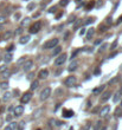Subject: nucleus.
I'll return each mask as SVG.
<instances>
[{"label":"nucleus","instance_id":"nucleus-1","mask_svg":"<svg viewBox=\"0 0 122 130\" xmlns=\"http://www.w3.org/2000/svg\"><path fill=\"white\" fill-rule=\"evenodd\" d=\"M58 44H59V39L58 38H52V39H49L48 42H45L43 44V49L44 50H50V49L56 47Z\"/></svg>","mask_w":122,"mask_h":130},{"label":"nucleus","instance_id":"nucleus-25","mask_svg":"<svg viewBox=\"0 0 122 130\" xmlns=\"http://www.w3.org/2000/svg\"><path fill=\"white\" fill-rule=\"evenodd\" d=\"M69 3H70V0H61V1H59V5L63 6V7H65V6L69 5Z\"/></svg>","mask_w":122,"mask_h":130},{"label":"nucleus","instance_id":"nucleus-54","mask_svg":"<svg viewBox=\"0 0 122 130\" xmlns=\"http://www.w3.org/2000/svg\"><path fill=\"white\" fill-rule=\"evenodd\" d=\"M19 18H20V14H19V13H17V14L14 16V19H19Z\"/></svg>","mask_w":122,"mask_h":130},{"label":"nucleus","instance_id":"nucleus-45","mask_svg":"<svg viewBox=\"0 0 122 130\" xmlns=\"http://www.w3.org/2000/svg\"><path fill=\"white\" fill-rule=\"evenodd\" d=\"M13 49H14V45H11V46H9V49H7V53H11V52L13 51Z\"/></svg>","mask_w":122,"mask_h":130},{"label":"nucleus","instance_id":"nucleus-10","mask_svg":"<svg viewBox=\"0 0 122 130\" xmlns=\"http://www.w3.org/2000/svg\"><path fill=\"white\" fill-rule=\"evenodd\" d=\"M110 96H111L110 91H105V92H103L102 96H101V98H100V103H105V102L110 98Z\"/></svg>","mask_w":122,"mask_h":130},{"label":"nucleus","instance_id":"nucleus-36","mask_svg":"<svg viewBox=\"0 0 122 130\" xmlns=\"http://www.w3.org/2000/svg\"><path fill=\"white\" fill-rule=\"evenodd\" d=\"M118 79H120V77H114L113 79H110V80H109V84H110V85H111V84H115Z\"/></svg>","mask_w":122,"mask_h":130},{"label":"nucleus","instance_id":"nucleus-37","mask_svg":"<svg viewBox=\"0 0 122 130\" xmlns=\"http://www.w3.org/2000/svg\"><path fill=\"white\" fill-rule=\"evenodd\" d=\"M121 112H122V109H121V108H117L116 111H115V116H116V117L121 116Z\"/></svg>","mask_w":122,"mask_h":130},{"label":"nucleus","instance_id":"nucleus-58","mask_svg":"<svg viewBox=\"0 0 122 130\" xmlns=\"http://www.w3.org/2000/svg\"><path fill=\"white\" fill-rule=\"evenodd\" d=\"M117 23H118V24H120V23H122V16H121V17L118 18V20H117Z\"/></svg>","mask_w":122,"mask_h":130},{"label":"nucleus","instance_id":"nucleus-33","mask_svg":"<svg viewBox=\"0 0 122 130\" xmlns=\"http://www.w3.org/2000/svg\"><path fill=\"white\" fill-rule=\"evenodd\" d=\"M6 17L5 16H0V25H3V24H5L6 23Z\"/></svg>","mask_w":122,"mask_h":130},{"label":"nucleus","instance_id":"nucleus-59","mask_svg":"<svg viewBox=\"0 0 122 130\" xmlns=\"http://www.w3.org/2000/svg\"><path fill=\"white\" fill-rule=\"evenodd\" d=\"M120 108L122 109V101H121V103H120Z\"/></svg>","mask_w":122,"mask_h":130},{"label":"nucleus","instance_id":"nucleus-23","mask_svg":"<svg viewBox=\"0 0 122 130\" xmlns=\"http://www.w3.org/2000/svg\"><path fill=\"white\" fill-rule=\"evenodd\" d=\"M29 24H30V18H25V19H23V20H22L20 26H22V27H24V26H27Z\"/></svg>","mask_w":122,"mask_h":130},{"label":"nucleus","instance_id":"nucleus-44","mask_svg":"<svg viewBox=\"0 0 122 130\" xmlns=\"http://www.w3.org/2000/svg\"><path fill=\"white\" fill-rule=\"evenodd\" d=\"M111 20H113V19H111V17H108V18L105 19V24H107V25L111 24Z\"/></svg>","mask_w":122,"mask_h":130},{"label":"nucleus","instance_id":"nucleus-30","mask_svg":"<svg viewBox=\"0 0 122 130\" xmlns=\"http://www.w3.org/2000/svg\"><path fill=\"white\" fill-rule=\"evenodd\" d=\"M26 60H27V59H26V57H22V58L17 62V64H18V65H22V64H24Z\"/></svg>","mask_w":122,"mask_h":130},{"label":"nucleus","instance_id":"nucleus-35","mask_svg":"<svg viewBox=\"0 0 122 130\" xmlns=\"http://www.w3.org/2000/svg\"><path fill=\"white\" fill-rule=\"evenodd\" d=\"M117 43H118V42H117V39H115V40H114V43H113V44H111V46H110V50H115V49H116V46H117Z\"/></svg>","mask_w":122,"mask_h":130},{"label":"nucleus","instance_id":"nucleus-16","mask_svg":"<svg viewBox=\"0 0 122 130\" xmlns=\"http://www.w3.org/2000/svg\"><path fill=\"white\" fill-rule=\"evenodd\" d=\"M53 49H55V50L52 51V57H56V56H58V55L62 52V47L58 46V45H57L56 47H53Z\"/></svg>","mask_w":122,"mask_h":130},{"label":"nucleus","instance_id":"nucleus-2","mask_svg":"<svg viewBox=\"0 0 122 130\" xmlns=\"http://www.w3.org/2000/svg\"><path fill=\"white\" fill-rule=\"evenodd\" d=\"M76 83H77V78H76L75 76H69V77H66L65 80H64V84H65V86H68V88L75 86Z\"/></svg>","mask_w":122,"mask_h":130},{"label":"nucleus","instance_id":"nucleus-47","mask_svg":"<svg viewBox=\"0 0 122 130\" xmlns=\"http://www.w3.org/2000/svg\"><path fill=\"white\" fill-rule=\"evenodd\" d=\"M62 16H63V11H62V12H59V13H57V14H56V19H57V20H58V19H59V18H61V17H62Z\"/></svg>","mask_w":122,"mask_h":130},{"label":"nucleus","instance_id":"nucleus-18","mask_svg":"<svg viewBox=\"0 0 122 130\" xmlns=\"http://www.w3.org/2000/svg\"><path fill=\"white\" fill-rule=\"evenodd\" d=\"M12 97H13V96H12V93H11V92H5V93H4V96H3V101H4V102H9Z\"/></svg>","mask_w":122,"mask_h":130},{"label":"nucleus","instance_id":"nucleus-57","mask_svg":"<svg viewBox=\"0 0 122 130\" xmlns=\"http://www.w3.org/2000/svg\"><path fill=\"white\" fill-rule=\"evenodd\" d=\"M98 109H100V108H95V109L92 110V112H94V113H95V112H97V111H98Z\"/></svg>","mask_w":122,"mask_h":130},{"label":"nucleus","instance_id":"nucleus-39","mask_svg":"<svg viewBox=\"0 0 122 130\" xmlns=\"http://www.w3.org/2000/svg\"><path fill=\"white\" fill-rule=\"evenodd\" d=\"M25 126V122H20V123H18V128L17 129H19V130H23V128Z\"/></svg>","mask_w":122,"mask_h":130},{"label":"nucleus","instance_id":"nucleus-6","mask_svg":"<svg viewBox=\"0 0 122 130\" xmlns=\"http://www.w3.org/2000/svg\"><path fill=\"white\" fill-rule=\"evenodd\" d=\"M31 98H32V93H31V92H25V93L22 96L20 102H22V104H26V103H29V102L31 101Z\"/></svg>","mask_w":122,"mask_h":130},{"label":"nucleus","instance_id":"nucleus-12","mask_svg":"<svg viewBox=\"0 0 122 130\" xmlns=\"http://www.w3.org/2000/svg\"><path fill=\"white\" fill-rule=\"evenodd\" d=\"M24 112V106L23 105H18L14 108V116H22Z\"/></svg>","mask_w":122,"mask_h":130},{"label":"nucleus","instance_id":"nucleus-40","mask_svg":"<svg viewBox=\"0 0 122 130\" xmlns=\"http://www.w3.org/2000/svg\"><path fill=\"white\" fill-rule=\"evenodd\" d=\"M9 67L6 66V65H3V66H0V73H1V72H4V71H6Z\"/></svg>","mask_w":122,"mask_h":130},{"label":"nucleus","instance_id":"nucleus-8","mask_svg":"<svg viewBox=\"0 0 122 130\" xmlns=\"http://www.w3.org/2000/svg\"><path fill=\"white\" fill-rule=\"evenodd\" d=\"M43 113H44V108H38L37 110L33 111V113H32V119H38V118H40Z\"/></svg>","mask_w":122,"mask_h":130},{"label":"nucleus","instance_id":"nucleus-9","mask_svg":"<svg viewBox=\"0 0 122 130\" xmlns=\"http://www.w3.org/2000/svg\"><path fill=\"white\" fill-rule=\"evenodd\" d=\"M32 67H33V62H32V60H26V62L23 64V70H24L25 72L31 71Z\"/></svg>","mask_w":122,"mask_h":130},{"label":"nucleus","instance_id":"nucleus-17","mask_svg":"<svg viewBox=\"0 0 122 130\" xmlns=\"http://www.w3.org/2000/svg\"><path fill=\"white\" fill-rule=\"evenodd\" d=\"M104 88H105V85H101V86H98V88H96V89H94L92 90V93L94 95H97V93H101L103 90H104Z\"/></svg>","mask_w":122,"mask_h":130},{"label":"nucleus","instance_id":"nucleus-7","mask_svg":"<svg viewBox=\"0 0 122 130\" xmlns=\"http://www.w3.org/2000/svg\"><path fill=\"white\" fill-rule=\"evenodd\" d=\"M109 111H110V106H109V105H104L103 108H101V109H100L98 115H100V117L104 118V117H105V116L109 113Z\"/></svg>","mask_w":122,"mask_h":130},{"label":"nucleus","instance_id":"nucleus-55","mask_svg":"<svg viewBox=\"0 0 122 130\" xmlns=\"http://www.w3.org/2000/svg\"><path fill=\"white\" fill-rule=\"evenodd\" d=\"M100 72H101V71H100V69H97V70H95V72H94V73H95V75H98Z\"/></svg>","mask_w":122,"mask_h":130},{"label":"nucleus","instance_id":"nucleus-13","mask_svg":"<svg viewBox=\"0 0 122 130\" xmlns=\"http://www.w3.org/2000/svg\"><path fill=\"white\" fill-rule=\"evenodd\" d=\"M77 67H78V62H76V60H74L70 65H69V67H68V70L70 71V72H72V71H76L77 70Z\"/></svg>","mask_w":122,"mask_h":130},{"label":"nucleus","instance_id":"nucleus-38","mask_svg":"<svg viewBox=\"0 0 122 130\" xmlns=\"http://www.w3.org/2000/svg\"><path fill=\"white\" fill-rule=\"evenodd\" d=\"M92 23H94V18H88L84 24H85V25H89V24H92Z\"/></svg>","mask_w":122,"mask_h":130},{"label":"nucleus","instance_id":"nucleus-4","mask_svg":"<svg viewBox=\"0 0 122 130\" xmlns=\"http://www.w3.org/2000/svg\"><path fill=\"white\" fill-rule=\"evenodd\" d=\"M40 29H42V21H36L31 27H30V33L31 34H36V33H38L39 31H40Z\"/></svg>","mask_w":122,"mask_h":130},{"label":"nucleus","instance_id":"nucleus-60","mask_svg":"<svg viewBox=\"0 0 122 130\" xmlns=\"http://www.w3.org/2000/svg\"><path fill=\"white\" fill-rule=\"evenodd\" d=\"M75 1H76V3H79V1H81V0H75Z\"/></svg>","mask_w":122,"mask_h":130},{"label":"nucleus","instance_id":"nucleus-31","mask_svg":"<svg viewBox=\"0 0 122 130\" xmlns=\"http://www.w3.org/2000/svg\"><path fill=\"white\" fill-rule=\"evenodd\" d=\"M82 50H83V51H85V52H89V53H90V52H92V51H94V47L85 46V47H84V49H82Z\"/></svg>","mask_w":122,"mask_h":130},{"label":"nucleus","instance_id":"nucleus-43","mask_svg":"<svg viewBox=\"0 0 122 130\" xmlns=\"http://www.w3.org/2000/svg\"><path fill=\"white\" fill-rule=\"evenodd\" d=\"M55 93H56V96H59L61 93H63V89H57Z\"/></svg>","mask_w":122,"mask_h":130},{"label":"nucleus","instance_id":"nucleus-27","mask_svg":"<svg viewBox=\"0 0 122 130\" xmlns=\"http://www.w3.org/2000/svg\"><path fill=\"white\" fill-rule=\"evenodd\" d=\"M35 7H36V4L35 3H30L27 5V11H32V10H35Z\"/></svg>","mask_w":122,"mask_h":130},{"label":"nucleus","instance_id":"nucleus-63","mask_svg":"<svg viewBox=\"0 0 122 130\" xmlns=\"http://www.w3.org/2000/svg\"><path fill=\"white\" fill-rule=\"evenodd\" d=\"M37 130H42V129H37Z\"/></svg>","mask_w":122,"mask_h":130},{"label":"nucleus","instance_id":"nucleus-15","mask_svg":"<svg viewBox=\"0 0 122 130\" xmlns=\"http://www.w3.org/2000/svg\"><path fill=\"white\" fill-rule=\"evenodd\" d=\"M30 42V36H23L22 38H20V40H19V43L22 44V45H25V44H27Z\"/></svg>","mask_w":122,"mask_h":130},{"label":"nucleus","instance_id":"nucleus-5","mask_svg":"<svg viewBox=\"0 0 122 130\" xmlns=\"http://www.w3.org/2000/svg\"><path fill=\"white\" fill-rule=\"evenodd\" d=\"M51 96V88H44L43 90H42V92H40V99L42 101H45V99H48L49 97Z\"/></svg>","mask_w":122,"mask_h":130},{"label":"nucleus","instance_id":"nucleus-49","mask_svg":"<svg viewBox=\"0 0 122 130\" xmlns=\"http://www.w3.org/2000/svg\"><path fill=\"white\" fill-rule=\"evenodd\" d=\"M49 12H50V13H55V12H56V6H53V7H51V8L49 10Z\"/></svg>","mask_w":122,"mask_h":130},{"label":"nucleus","instance_id":"nucleus-51","mask_svg":"<svg viewBox=\"0 0 122 130\" xmlns=\"http://www.w3.org/2000/svg\"><path fill=\"white\" fill-rule=\"evenodd\" d=\"M101 43H102V39H98V40H96V42H95V45H100Z\"/></svg>","mask_w":122,"mask_h":130},{"label":"nucleus","instance_id":"nucleus-48","mask_svg":"<svg viewBox=\"0 0 122 130\" xmlns=\"http://www.w3.org/2000/svg\"><path fill=\"white\" fill-rule=\"evenodd\" d=\"M105 29H107L105 26H101V25H100V30H98V31H100V32H104V31H107Z\"/></svg>","mask_w":122,"mask_h":130},{"label":"nucleus","instance_id":"nucleus-41","mask_svg":"<svg viewBox=\"0 0 122 130\" xmlns=\"http://www.w3.org/2000/svg\"><path fill=\"white\" fill-rule=\"evenodd\" d=\"M85 32H87V30H85L84 27H82V29H81V31H79V36H81V37H82V36H84V34H85Z\"/></svg>","mask_w":122,"mask_h":130},{"label":"nucleus","instance_id":"nucleus-26","mask_svg":"<svg viewBox=\"0 0 122 130\" xmlns=\"http://www.w3.org/2000/svg\"><path fill=\"white\" fill-rule=\"evenodd\" d=\"M0 88L4 89V90H6V89L9 88V82H1V83H0Z\"/></svg>","mask_w":122,"mask_h":130},{"label":"nucleus","instance_id":"nucleus-22","mask_svg":"<svg viewBox=\"0 0 122 130\" xmlns=\"http://www.w3.org/2000/svg\"><path fill=\"white\" fill-rule=\"evenodd\" d=\"M38 86H39V82H38V80H33V82L31 83L30 89H31V90H36V89H38Z\"/></svg>","mask_w":122,"mask_h":130},{"label":"nucleus","instance_id":"nucleus-29","mask_svg":"<svg viewBox=\"0 0 122 130\" xmlns=\"http://www.w3.org/2000/svg\"><path fill=\"white\" fill-rule=\"evenodd\" d=\"M107 47H108V44H107V43H104V44H102V46L100 47V50H98V52H100V53H101V52H103V51H104V50H105Z\"/></svg>","mask_w":122,"mask_h":130},{"label":"nucleus","instance_id":"nucleus-62","mask_svg":"<svg viewBox=\"0 0 122 130\" xmlns=\"http://www.w3.org/2000/svg\"><path fill=\"white\" fill-rule=\"evenodd\" d=\"M0 59H1V55H0Z\"/></svg>","mask_w":122,"mask_h":130},{"label":"nucleus","instance_id":"nucleus-42","mask_svg":"<svg viewBox=\"0 0 122 130\" xmlns=\"http://www.w3.org/2000/svg\"><path fill=\"white\" fill-rule=\"evenodd\" d=\"M23 33V27L20 26L19 29H17V31H16V34H22Z\"/></svg>","mask_w":122,"mask_h":130},{"label":"nucleus","instance_id":"nucleus-50","mask_svg":"<svg viewBox=\"0 0 122 130\" xmlns=\"http://www.w3.org/2000/svg\"><path fill=\"white\" fill-rule=\"evenodd\" d=\"M75 18H76V17H75V16H72V17H70V18H69V21H68V24H70V23H72V21H74V19H75Z\"/></svg>","mask_w":122,"mask_h":130},{"label":"nucleus","instance_id":"nucleus-32","mask_svg":"<svg viewBox=\"0 0 122 130\" xmlns=\"http://www.w3.org/2000/svg\"><path fill=\"white\" fill-rule=\"evenodd\" d=\"M10 126L12 128V130H14V129L18 128V123H17V122H11V123H10Z\"/></svg>","mask_w":122,"mask_h":130},{"label":"nucleus","instance_id":"nucleus-14","mask_svg":"<svg viewBox=\"0 0 122 130\" xmlns=\"http://www.w3.org/2000/svg\"><path fill=\"white\" fill-rule=\"evenodd\" d=\"M75 115V112L72 111V110H68V109H64L63 110V116L65 117V118H70V117H72Z\"/></svg>","mask_w":122,"mask_h":130},{"label":"nucleus","instance_id":"nucleus-53","mask_svg":"<svg viewBox=\"0 0 122 130\" xmlns=\"http://www.w3.org/2000/svg\"><path fill=\"white\" fill-rule=\"evenodd\" d=\"M11 119H12V116H11V115H9V116L6 117V121H7V122H10Z\"/></svg>","mask_w":122,"mask_h":130},{"label":"nucleus","instance_id":"nucleus-21","mask_svg":"<svg viewBox=\"0 0 122 130\" xmlns=\"http://www.w3.org/2000/svg\"><path fill=\"white\" fill-rule=\"evenodd\" d=\"M12 59H13V56L11 55V53H6V56L4 57V60H5V63L7 64V63H11L12 62Z\"/></svg>","mask_w":122,"mask_h":130},{"label":"nucleus","instance_id":"nucleus-3","mask_svg":"<svg viewBox=\"0 0 122 130\" xmlns=\"http://www.w3.org/2000/svg\"><path fill=\"white\" fill-rule=\"evenodd\" d=\"M66 58H68L66 53H61V55H59V56L55 59V65H57V66L63 65V64L66 62Z\"/></svg>","mask_w":122,"mask_h":130},{"label":"nucleus","instance_id":"nucleus-24","mask_svg":"<svg viewBox=\"0 0 122 130\" xmlns=\"http://www.w3.org/2000/svg\"><path fill=\"white\" fill-rule=\"evenodd\" d=\"M1 75H3V78H4V79H6V78H9V77L11 76V72H10V70L7 69L6 71H4V72H1Z\"/></svg>","mask_w":122,"mask_h":130},{"label":"nucleus","instance_id":"nucleus-46","mask_svg":"<svg viewBox=\"0 0 122 130\" xmlns=\"http://www.w3.org/2000/svg\"><path fill=\"white\" fill-rule=\"evenodd\" d=\"M92 7H94V3H90V4L87 6V8H85V10H87V11H89V10H90V8H92Z\"/></svg>","mask_w":122,"mask_h":130},{"label":"nucleus","instance_id":"nucleus-20","mask_svg":"<svg viewBox=\"0 0 122 130\" xmlns=\"http://www.w3.org/2000/svg\"><path fill=\"white\" fill-rule=\"evenodd\" d=\"M94 33H95V30L91 27V29H89L88 30V32H87V40H90L91 39V37L94 36Z\"/></svg>","mask_w":122,"mask_h":130},{"label":"nucleus","instance_id":"nucleus-28","mask_svg":"<svg viewBox=\"0 0 122 130\" xmlns=\"http://www.w3.org/2000/svg\"><path fill=\"white\" fill-rule=\"evenodd\" d=\"M79 51H81L79 49H76V50H75V51H74V52L71 53V60H72V59H74V58H75V57H76V56H77V55L79 53Z\"/></svg>","mask_w":122,"mask_h":130},{"label":"nucleus","instance_id":"nucleus-56","mask_svg":"<svg viewBox=\"0 0 122 130\" xmlns=\"http://www.w3.org/2000/svg\"><path fill=\"white\" fill-rule=\"evenodd\" d=\"M4 130H12V128H11L10 125H7V126H6V128H5Z\"/></svg>","mask_w":122,"mask_h":130},{"label":"nucleus","instance_id":"nucleus-34","mask_svg":"<svg viewBox=\"0 0 122 130\" xmlns=\"http://www.w3.org/2000/svg\"><path fill=\"white\" fill-rule=\"evenodd\" d=\"M12 36H13V33H12L11 31H9V32H6V33H5V39L7 40V39H10Z\"/></svg>","mask_w":122,"mask_h":130},{"label":"nucleus","instance_id":"nucleus-52","mask_svg":"<svg viewBox=\"0 0 122 130\" xmlns=\"http://www.w3.org/2000/svg\"><path fill=\"white\" fill-rule=\"evenodd\" d=\"M116 55H117V52H114V53H111V55L109 56V58H114V57H115Z\"/></svg>","mask_w":122,"mask_h":130},{"label":"nucleus","instance_id":"nucleus-11","mask_svg":"<svg viewBox=\"0 0 122 130\" xmlns=\"http://www.w3.org/2000/svg\"><path fill=\"white\" fill-rule=\"evenodd\" d=\"M48 76H49V70H46V69H43L38 72V78L39 79H45V78H48Z\"/></svg>","mask_w":122,"mask_h":130},{"label":"nucleus","instance_id":"nucleus-61","mask_svg":"<svg viewBox=\"0 0 122 130\" xmlns=\"http://www.w3.org/2000/svg\"><path fill=\"white\" fill-rule=\"evenodd\" d=\"M3 29V25H0V30H1Z\"/></svg>","mask_w":122,"mask_h":130},{"label":"nucleus","instance_id":"nucleus-19","mask_svg":"<svg viewBox=\"0 0 122 130\" xmlns=\"http://www.w3.org/2000/svg\"><path fill=\"white\" fill-rule=\"evenodd\" d=\"M121 96H122V86H121V89H120V90H118V91H117V92L115 93V96H114V98H113V101H114V102L116 103V102L118 101V98H120Z\"/></svg>","mask_w":122,"mask_h":130}]
</instances>
